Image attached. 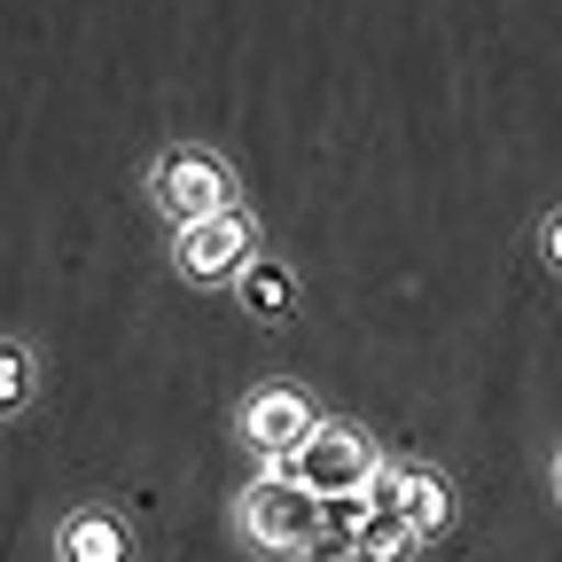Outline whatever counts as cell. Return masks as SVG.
<instances>
[{
    "mask_svg": "<svg viewBox=\"0 0 562 562\" xmlns=\"http://www.w3.org/2000/svg\"><path fill=\"white\" fill-rule=\"evenodd\" d=\"M55 554L63 562H117L125 554V531H117V516H70L63 539H55Z\"/></svg>",
    "mask_w": 562,
    "mask_h": 562,
    "instance_id": "ba28073f",
    "label": "cell"
},
{
    "mask_svg": "<svg viewBox=\"0 0 562 562\" xmlns=\"http://www.w3.org/2000/svg\"><path fill=\"white\" fill-rule=\"evenodd\" d=\"M149 195H157V211H165L172 227H188V220L227 211V203H235V180H227V165L211 157V149H172V157L149 172Z\"/></svg>",
    "mask_w": 562,
    "mask_h": 562,
    "instance_id": "7a4b0ae2",
    "label": "cell"
},
{
    "mask_svg": "<svg viewBox=\"0 0 562 562\" xmlns=\"http://www.w3.org/2000/svg\"><path fill=\"white\" fill-rule=\"evenodd\" d=\"M321 430V406L297 391V383H266L250 406H243V438L258 446V461L266 469H290L297 461V446Z\"/></svg>",
    "mask_w": 562,
    "mask_h": 562,
    "instance_id": "3957f363",
    "label": "cell"
},
{
    "mask_svg": "<svg viewBox=\"0 0 562 562\" xmlns=\"http://www.w3.org/2000/svg\"><path fill=\"white\" fill-rule=\"evenodd\" d=\"M547 258L562 266V211H554V227H547Z\"/></svg>",
    "mask_w": 562,
    "mask_h": 562,
    "instance_id": "8fae6325",
    "label": "cell"
},
{
    "mask_svg": "<svg viewBox=\"0 0 562 562\" xmlns=\"http://www.w3.org/2000/svg\"><path fill=\"white\" fill-rule=\"evenodd\" d=\"M398 516L422 531V539H438L446 524H453V501H446V484H438V469H406V492H398Z\"/></svg>",
    "mask_w": 562,
    "mask_h": 562,
    "instance_id": "52a82bcc",
    "label": "cell"
},
{
    "mask_svg": "<svg viewBox=\"0 0 562 562\" xmlns=\"http://www.w3.org/2000/svg\"><path fill=\"white\" fill-rule=\"evenodd\" d=\"M243 266H250V220H243L235 203L180 227V273L188 281H235Z\"/></svg>",
    "mask_w": 562,
    "mask_h": 562,
    "instance_id": "5b68a950",
    "label": "cell"
},
{
    "mask_svg": "<svg viewBox=\"0 0 562 562\" xmlns=\"http://www.w3.org/2000/svg\"><path fill=\"white\" fill-rule=\"evenodd\" d=\"M414 547H422V531H414V524H406L398 508H375L351 554H368V562H398V554H414Z\"/></svg>",
    "mask_w": 562,
    "mask_h": 562,
    "instance_id": "9c48e42d",
    "label": "cell"
},
{
    "mask_svg": "<svg viewBox=\"0 0 562 562\" xmlns=\"http://www.w3.org/2000/svg\"><path fill=\"white\" fill-rule=\"evenodd\" d=\"M243 531L273 554H321V492L297 469H266L243 492Z\"/></svg>",
    "mask_w": 562,
    "mask_h": 562,
    "instance_id": "6da1fadb",
    "label": "cell"
},
{
    "mask_svg": "<svg viewBox=\"0 0 562 562\" xmlns=\"http://www.w3.org/2000/svg\"><path fill=\"white\" fill-rule=\"evenodd\" d=\"M375 446H368V430H351V422H321V430L297 446V476L321 492V501H336V492H368V476H375Z\"/></svg>",
    "mask_w": 562,
    "mask_h": 562,
    "instance_id": "277c9868",
    "label": "cell"
},
{
    "mask_svg": "<svg viewBox=\"0 0 562 562\" xmlns=\"http://www.w3.org/2000/svg\"><path fill=\"white\" fill-rule=\"evenodd\" d=\"M554 484H562V469H554Z\"/></svg>",
    "mask_w": 562,
    "mask_h": 562,
    "instance_id": "7c38bea8",
    "label": "cell"
},
{
    "mask_svg": "<svg viewBox=\"0 0 562 562\" xmlns=\"http://www.w3.org/2000/svg\"><path fill=\"white\" fill-rule=\"evenodd\" d=\"M24 383H32V360H24V344H9V351H0V398L24 406Z\"/></svg>",
    "mask_w": 562,
    "mask_h": 562,
    "instance_id": "30bf717a",
    "label": "cell"
},
{
    "mask_svg": "<svg viewBox=\"0 0 562 562\" xmlns=\"http://www.w3.org/2000/svg\"><path fill=\"white\" fill-rule=\"evenodd\" d=\"M235 290H243V305H250L258 321H290V313H297V273L281 266V258H250V266L235 273Z\"/></svg>",
    "mask_w": 562,
    "mask_h": 562,
    "instance_id": "8992f818",
    "label": "cell"
}]
</instances>
